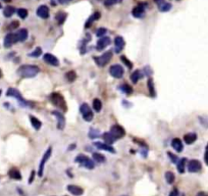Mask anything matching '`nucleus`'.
Returning a JSON list of instances; mask_svg holds the SVG:
<instances>
[{
    "instance_id": "obj_1",
    "label": "nucleus",
    "mask_w": 208,
    "mask_h": 196,
    "mask_svg": "<svg viewBox=\"0 0 208 196\" xmlns=\"http://www.w3.org/2000/svg\"><path fill=\"white\" fill-rule=\"evenodd\" d=\"M40 69L37 66H32V64H25V66H19L17 69V74L22 78H34L39 74Z\"/></svg>"
},
{
    "instance_id": "obj_2",
    "label": "nucleus",
    "mask_w": 208,
    "mask_h": 196,
    "mask_svg": "<svg viewBox=\"0 0 208 196\" xmlns=\"http://www.w3.org/2000/svg\"><path fill=\"white\" fill-rule=\"evenodd\" d=\"M50 101L53 105H55L56 107H58L59 110L66 111L68 110V106H66V102L64 100L63 96L59 93H52L50 95Z\"/></svg>"
},
{
    "instance_id": "obj_3",
    "label": "nucleus",
    "mask_w": 208,
    "mask_h": 196,
    "mask_svg": "<svg viewBox=\"0 0 208 196\" xmlns=\"http://www.w3.org/2000/svg\"><path fill=\"white\" fill-rule=\"evenodd\" d=\"M76 162L79 163V165H83V167H85L86 168H88V170H92V168H94V167H95V163H94V162L92 159H90L89 157H87V156L83 155V154H80L78 155L76 157Z\"/></svg>"
},
{
    "instance_id": "obj_4",
    "label": "nucleus",
    "mask_w": 208,
    "mask_h": 196,
    "mask_svg": "<svg viewBox=\"0 0 208 196\" xmlns=\"http://www.w3.org/2000/svg\"><path fill=\"white\" fill-rule=\"evenodd\" d=\"M112 58V51H106L104 52L101 56H98V57H95L94 60L95 63L98 64L99 66H104L105 64H107Z\"/></svg>"
},
{
    "instance_id": "obj_5",
    "label": "nucleus",
    "mask_w": 208,
    "mask_h": 196,
    "mask_svg": "<svg viewBox=\"0 0 208 196\" xmlns=\"http://www.w3.org/2000/svg\"><path fill=\"white\" fill-rule=\"evenodd\" d=\"M80 111H81L82 116H83V118L86 121H91L93 120V116H94L93 111L87 103L82 104L81 107H80Z\"/></svg>"
},
{
    "instance_id": "obj_6",
    "label": "nucleus",
    "mask_w": 208,
    "mask_h": 196,
    "mask_svg": "<svg viewBox=\"0 0 208 196\" xmlns=\"http://www.w3.org/2000/svg\"><path fill=\"white\" fill-rule=\"evenodd\" d=\"M51 153H52V148H51V147H49L48 149L46 150V152L44 153L43 157H42V159H41V162H40V165H39V172H38L39 177H42V176H43L44 167H45L47 160H48L49 158H50Z\"/></svg>"
},
{
    "instance_id": "obj_7",
    "label": "nucleus",
    "mask_w": 208,
    "mask_h": 196,
    "mask_svg": "<svg viewBox=\"0 0 208 196\" xmlns=\"http://www.w3.org/2000/svg\"><path fill=\"white\" fill-rule=\"evenodd\" d=\"M109 73L113 78L120 79L123 76V74H125V71H123V66H120V64H113V66H110Z\"/></svg>"
},
{
    "instance_id": "obj_8",
    "label": "nucleus",
    "mask_w": 208,
    "mask_h": 196,
    "mask_svg": "<svg viewBox=\"0 0 208 196\" xmlns=\"http://www.w3.org/2000/svg\"><path fill=\"white\" fill-rule=\"evenodd\" d=\"M6 95L7 96H12V97L16 98L17 101H19V103L23 104V105H27V101L25 100L24 97L22 96V94L19 93V91L17 89H14V88H9L6 92Z\"/></svg>"
},
{
    "instance_id": "obj_9",
    "label": "nucleus",
    "mask_w": 208,
    "mask_h": 196,
    "mask_svg": "<svg viewBox=\"0 0 208 196\" xmlns=\"http://www.w3.org/2000/svg\"><path fill=\"white\" fill-rule=\"evenodd\" d=\"M110 133L112 134L113 137H115L116 139L118 138H123V136L126 135V131L120 125H113L111 126L110 128Z\"/></svg>"
},
{
    "instance_id": "obj_10",
    "label": "nucleus",
    "mask_w": 208,
    "mask_h": 196,
    "mask_svg": "<svg viewBox=\"0 0 208 196\" xmlns=\"http://www.w3.org/2000/svg\"><path fill=\"white\" fill-rule=\"evenodd\" d=\"M201 168H202L201 162L197 159H192L188 163V170H189L190 173H198L201 171Z\"/></svg>"
},
{
    "instance_id": "obj_11",
    "label": "nucleus",
    "mask_w": 208,
    "mask_h": 196,
    "mask_svg": "<svg viewBox=\"0 0 208 196\" xmlns=\"http://www.w3.org/2000/svg\"><path fill=\"white\" fill-rule=\"evenodd\" d=\"M154 2L156 3V5L158 6L159 11H161V12L169 11L172 7V4H170L169 2H166L165 0H154Z\"/></svg>"
},
{
    "instance_id": "obj_12",
    "label": "nucleus",
    "mask_w": 208,
    "mask_h": 196,
    "mask_svg": "<svg viewBox=\"0 0 208 196\" xmlns=\"http://www.w3.org/2000/svg\"><path fill=\"white\" fill-rule=\"evenodd\" d=\"M44 61H45L46 63L50 64V66H59V60L57 59V57H55V56L53 55V54L51 53H46L44 54Z\"/></svg>"
},
{
    "instance_id": "obj_13",
    "label": "nucleus",
    "mask_w": 208,
    "mask_h": 196,
    "mask_svg": "<svg viewBox=\"0 0 208 196\" xmlns=\"http://www.w3.org/2000/svg\"><path fill=\"white\" fill-rule=\"evenodd\" d=\"M52 115L57 118V128L59 129V130H63L64 126H65V118H64L63 115L61 113H59V111H56V110L52 111Z\"/></svg>"
},
{
    "instance_id": "obj_14",
    "label": "nucleus",
    "mask_w": 208,
    "mask_h": 196,
    "mask_svg": "<svg viewBox=\"0 0 208 196\" xmlns=\"http://www.w3.org/2000/svg\"><path fill=\"white\" fill-rule=\"evenodd\" d=\"M16 42H17V40H16V34L9 33V34H7L5 36V38H4L3 45H4L5 48H9V47H11L14 43H16Z\"/></svg>"
},
{
    "instance_id": "obj_15",
    "label": "nucleus",
    "mask_w": 208,
    "mask_h": 196,
    "mask_svg": "<svg viewBox=\"0 0 208 196\" xmlns=\"http://www.w3.org/2000/svg\"><path fill=\"white\" fill-rule=\"evenodd\" d=\"M110 43H111V39L109 37H102V38H100L97 41L96 48H97V50H103V49L106 48Z\"/></svg>"
},
{
    "instance_id": "obj_16",
    "label": "nucleus",
    "mask_w": 208,
    "mask_h": 196,
    "mask_svg": "<svg viewBox=\"0 0 208 196\" xmlns=\"http://www.w3.org/2000/svg\"><path fill=\"white\" fill-rule=\"evenodd\" d=\"M68 191L71 194H73L75 196H80L84 193L83 188H81L80 186H77V185H68Z\"/></svg>"
},
{
    "instance_id": "obj_17",
    "label": "nucleus",
    "mask_w": 208,
    "mask_h": 196,
    "mask_svg": "<svg viewBox=\"0 0 208 196\" xmlns=\"http://www.w3.org/2000/svg\"><path fill=\"white\" fill-rule=\"evenodd\" d=\"M37 16L41 19H48L49 17V8L46 5H41L37 9Z\"/></svg>"
},
{
    "instance_id": "obj_18",
    "label": "nucleus",
    "mask_w": 208,
    "mask_h": 196,
    "mask_svg": "<svg viewBox=\"0 0 208 196\" xmlns=\"http://www.w3.org/2000/svg\"><path fill=\"white\" fill-rule=\"evenodd\" d=\"M28 30L27 29H21L19 30V32L16 33V37L17 42H24L28 39Z\"/></svg>"
},
{
    "instance_id": "obj_19",
    "label": "nucleus",
    "mask_w": 208,
    "mask_h": 196,
    "mask_svg": "<svg viewBox=\"0 0 208 196\" xmlns=\"http://www.w3.org/2000/svg\"><path fill=\"white\" fill-rule=\"evenodd\" d=\"M125 40H123V37L120 36H117L115 37L114 39V45H115V52H120L121 50H123V48L125 47Z\"/></svg>"
},
{
    "instance_id": "obj_20",
    "label": "nucleus",
    "mask_w": 208,
    "mask_h": 196,
    "mask_svg": "<svg viewBox=\"0 0 208 196\" xmlns=\"http://www.w3.org/2000/svg\"><path fill=\"white\" fill-rule=\"evenodd\" d=\"M144 13H145V9L142 5H138V6L134 7V9L132 11V14L135 17H137V19H142V17L144 16Z\"/></svg>"
},
{
    "instance_id": "obj_21",
    "label": "nucleus",
    "mask_w": 208,
    "mask_h": 196,
    "mask_svg": "<svg viewBox=\"0 0 208 196\" xmlns=\"http://www.w3.org/2000/svg\"><path fill=\"white\" fill-rule=\"evenodd\" d=\"M94 145L101 150H105V151H108V152H111V153H115V150L113 149V147H111L109 144H106V143H102V142H95L94 143Z\"/></svg>"
},
{
    "instance_id": "obj_22",
    "label": "nucleus",
    "mask_w": 208,
    "mask_h": 196,
    "mask_svg": "<svg viewBox=\"0 0 208 196\" xmlns=\"http://www.w3.org/2000/svg\"><path fill=\"white\" fill-rule=\"evenodd\" d=\"M172 146L177 152H182L183 149H184V145H183L182 141L179 138H175L172 141Z\"/></svg>"
},
{
    "instance_id": "obj_23",
    "label": "nucleus",
    "mask_w": 208,
    "mask_h": 196,
    "mask_svg": "<svg viewBox=\"0 0 208 196\" xmlns=\"http://www.w3.org/2000/svg\"><path fill=\"white\" fill-rule=\"evenodd\" d=\"M197 139V135L195 133H189V134H186L184 136V141L186 142V144H193V143L196 141Z\"/></svg>"
},
{
    "instance_id": "obj_24",
    "label": "nucleus",
    "mask_w": 208,
    "mask_h": 196,
    "mask_svg": "<svg viewBox=\"0 0 208 196\" xmlns=\"http://www.w3.org/2000/svg\"><path fill=\"white\" fill-rule=\"evenodd\" d=\"M100 12H95V13L93 14V16H90V19H88V21L86 22V25H85V28H89V27H91V25H92L94 22L97 21V19L100 17Z\"/></svg>"
},
{
    "instance_id": "obj_25",
    "label": "nucleus",
    "mask_w": 208,
    "mask_h": 196,
    "mask_svg": "<svg viewBox=\"0 0 208 196\" xmlns=\"http://www.w3.org/2000/svg\"><path fill=\"white\" fill-rule=\"evenodd\" d=\"M103 139L104 141L106 142V144H112V143H114L116 141V138L113 137L112 134L111 133H104L103 134Z\"/></svg>"
},
{
    "instance_id": "obj_26",
    "label": "nucleus",
    "mask_w": 208,
    "mask_h": 196,
    "mask_svg": "<svg viewBox=\"0 0 208 196\" xmlns=\"http://www.w3.org/2000/svg\"><path fill=\"white\" fill-rule=\"evenodd\" d=\"M8 176L11 178V179H14V180H21L22 179L21 173H19V171L16 170V168H12V170L9 171Z\"/></svg>"
},
{
    "instance_id": "obj_27",
    "label": "nucleus",
    "mask_w": 208,
    "mask_h": 196,
    "mask_svg": "<svg viewBox=\"0 0 208 196\" xmlns=\"http://www.w3.org/2000/svg\"><path fill=\"white\" fill-rule=\"evenodd\" d=\"M141 78H142V72L141 71H135L132 74V76H131V80H132L134 84H137Z\"/></svg>"
},
{
    "instance_id": "obj_28",
    "label": "nucleus",
    "mask_w": 208,
    "mask_h": 196,
    "mask_svg": "<svg viewBox=\"0 0 208 196\" xmlns=\"http://www.w3.org/2000/svg\"><path fill=\"white\" fill-rule=\"evenodd\" d=\"M30 121H31V124H32V126L34 127L35 130H39V129L41 128V121L38 120L37 118H35V116H30Z\"/></svg>"
},
{
    "instance_id": "obj_29",
    "label": "nucleus",
    "mask_w": 208,
    "mask_h": 196,
    "mask_svg": "<svg viewBox=\"0 0 208 196\" xmlns=\"http://www.w3.org/2000/svg\"><path fill=\"white\" fill-rule=\"evenodd\" d=\"M186 162H187V159L186 158H181V159L177 163V168H178V171L181 173V174H183V173H185V165H186Z\"/></svg>"
},
{
    "instance_id": "obj_30",
    "label": "nucleus",
    "mask_w": 208,
    "mask_h": 196,
    "mask_svg": "<svg viewBox=\"0 0 208 196\" xmlns=\"http://www.w3.org/2000/svg\"><path fill=\"white\" fill-rule=\"evenodd\" d=\"M93 108H94V110H95L96 113L101 111V110H102V102H101L100 99H98V98L94 99V100H93Z\"/></svg>"
},
{
    "instance_id": "obj_31",
    "label": "nucleus",
    "mask_w": 208,
    "mask_h": 196,
    "mask_svg": "<svg viewBox=\"0 0 208 196\" xmlns=\"http://www.w3.org/2000/svg\"><path fill=\"white\" fill-rule=\"evenodd\" d=\"M65 79L69 82V83H73V82H75L77 80V74H76V72H74V71L68 72V73L65 74Z\"/></svg>"
},
{
    "instance_id": "obj_32",
    "label": "nucleus",
    "mask_w": 208,
    "mask_h": 196,
    "mask_svg": "<svg viewBox=\"0 0 208 196\" xmlns=\"http://www.w3.org/2000/svg\"><path fill=\"white\" fill-rule=\"evenodd\" d=\"M66 16H68V14L62 11L58 12V13L56 14L55 19H56V21H57L58 25H62L64 23V21H65V19H66Z\"/></svg>"
},
{
    "instance_id": "obj_33",
    "label": "nucleus",
    "mask_w": 208,
    "mask_h": 196,
    "mask_svg": "<svg viewBox=\"0 0 208 196\" xmlns=\"http://www.w3.org/2000/svg\"><path fill=\"white\" fill-rule=\"evenodd\" d=\"M14 11H16V8L12 6H6L5 8H4L3 10V14L5 17H10L12 14L14 13Z\"/></svg>"
},
{
    "instance_id": "obj_34",
    "label": "nucleus",
    "mask_w": 208,
    "mask_h": 196,
    "mask_svg": "<svg viewBox=\"0 0 208 196\" xmlns=\"http://www.w3.org/2000/svg\"><path fill=\"white\" fill-rule=\"evenodd\" d=\"M120 89L121 91H123V93H126L127 95H130V94L133 93V88L131 87L129 84H123V85H121L120 87Z\"/></svg>"
},
{
    "instance_id": "obj_35",
    "label": "nucleus",
    "mask_w": 208,
    "mask_h": 196,
    "mask_svg": "<svg viewBox=\"0 0 208 196\" xmlns=\"http://www.w3.org/2000/svg\"><path fill=\"white\" fill-rule=\"evenodd\" d=\"M175 174H173L172 172H166L165 173V180H166V182L168 183V184H172L173 182H175Z\"/></svg>"
},
{
    "instance_id": "obj_36",
    "label": "nucleus",
    "mask_w": 208,
    "mask_h": 196,
    "mask_svg": "<svg viewBox=\"0 0 208 196\" xmlns=\"http://www.w3.org/2000/svg\"><path fill=\"white\" fill-rule=\"evenodd\" d=\"M93 158L96 162H99V163L105 162V156L102 155L101 153H96V152L93 153Z\"/></svg>"
},
{
    "instance_id": "obj_37",
    "label": "nucleus",
    "mask_w": 208,
    "mask_h": 196,
    "mask_svg": "<svg viewBox=\"0 0 208 196\" xmlns=\"http://www.w3.org/2000/svg\"><path fill=\"white\" fill-rule=\"evenodd\" d=\"M148 88H149L150 95L152 96V97H154L155 96V89H154V84H153L152 79H149V80H148Z\"/></svg>"
},
{
    "instance_id": "obj_38",
    "label": "nucleus",
    "mask_w": 208,
    "mask_h": 196,
    "mask_svg": "<svg viewBox=\"0 0 208 196\" xmlns=\"http://www.w3.org/2000/svg\"><path fill=\"white\" fill-rule=\"evenodd\" d=\"M42 54V49L40 48V47H37L36 49L33 51V52H31V53L29 54L31 57H39Z\"/></svg>"
},
{
    "instance_id": "obj_39",
    "label": "nucleus",
    "mask_w": 208,
    "mask_h": 196,
    "mask_svg": "<svg viewBox=\"0 0 208 196\" xmlns=\"http://www.w3.org/2000/svg\"><path fill=\"white\" fill-rule=\"evenodd\" d=\"M17 14H19V16L21 17V19H25L28 16V10H27L26 8H19V10H17Z\"/></svg>"
},
{
    "instance_id": "obj_40",
    "label": "nucleus",
    "mask_w": 208,
    "mask_h": 196,
    "mask_svg": "<svg viewBox=\"0 0 208 196\" xmlns=\"http://www.w3.org/2000/svg\"><path fill=\"white\" fill-rule=\"evenodd\" d=\"M120 60L123 61V63H125L126 66H127L128 68L130 69H133V63H132V61H131V60H129V59H128L127 57H126L125 55L120 56Z\"/></svg>"
},
{
    "instance_id": "obj_41",
    "label": "nucleus",
    "mask_w": 208,
    "mask_h": 196,
    "mask_svg": "<svg viewBox=\"0 0 208 196\" xmlns=\"http://www.w3.org/2000/svg\"><path fill=\"white\" fill-rule=\"evenodd\" d=\"M106 32H107V30L105 28H99L97 31H96V36L102 38V37H104V35L106 34Z\"/></svg>"
},
{
    "instance_id": "obj_42",
    "label": "nucleus",
    "mask_w": 208,
    "mask_h": 196,
    "mask_svg": "<svg viewBox=\"0 0 208 196\" xmlns=\"http://www.w3.org/2000/svg\"><path fill=\"white\" fill-rule=\"evenodd\" d=\"M120 1H121V0H105V1H104V3H105V5L110 6V5L115 4V3H118Z\"/></svg>"
},
{
    "instance_id": "obj_43",
    "label": "nucleus",
    "mask_w": 208,
    "mask_h": 196,
    "mask_svg": "<svg viewBox=\"0 0 208 196\" xmlns=\"http://www.w3.org/2000/svg\"><path fill=\"white\" fill-rule=\"evenodd\" d=\"M19 26V22H17V21H13V22H11V23H10V26L8 27V29L9 30H13V29H16Z\"/></svg>"
},
{
    "instance_id": "obj_44",
    "label": "nucleus",
    "mask_w": 208,
    "mask_h": 196,
    "mask_svg": "<svg viewBox=\"0 0 208 196\" xmlns=\"http://www.w3.org/2000/svg\"><path fill=\"white\" fill-rule=\"evenodd\" d=\"M89 135H90L91 138H95V137H98V136H99V132H98V131L91 130V131H90V134H89Z\"/></svg>"
},
{
    "instance_id": "obj_45",
    "label": "nucleus",
    "mask_w": 208,
    "mask_h": 196,
    "mask_svg": "<svg viewBox=\"0 0 208 196\" xmlns=\"http://www.w3.org/2000/svg\"><path fill=\"white\" fill-rule=\"evenodd\" d=\"M167 155H168V157L172 158V160L173 162H178V157L175 154H172V152H167Z\"/></svg>"
},
{
    "instance_id": "obj_46",
    "label": "nucleus",
    "mask_w": 208,
    "mask_h": 196,
    "mask_svg": "<svg viewBox=\"0 0 208 196\" xmlns=\"http://www.w3.org/2000/svg\"><path fill=\"white\" fill-rule=\"evenodd\" d=\"M178 195H179V190H178L177 188H175V189L169 193V196H178Z\"/></svg>"
},
{
    "instance_id": "obj_47",
    "label": "nucleus",
    "mask_w": 208,
    "mask_h": 196,
    "mask_svg": "<svg viewBox=\"0 0 208 196\" xmlns=\"http://www.w3.org/2000/svg\"><path fill=\"white\" fill-rule=\"evenodd\" d=\"M34 177H35V172H34V171H32L31 176H30V179H29V184H31V183H33V181H34Z\"/></svg>"
},
{
    "instance_id": "obj_48",
    "label": "nucleus",
    "mask_w": 208,
    "mask_h": 196,
    "mask_svg": "<svg viewBox=\"0 0 208 196\" xmlns=\"http://www.w3.org/2000/svg\"><path fill=\"white\" fill-rule=\"evenodd\" d=\"M204 159H205V162L208 165V144L206 146V150H205V156H204Z\"/></svg>"
},
{
    "instance_id": "obj_49",
    "label": "nucleus",
    "mask_w": 208,
    "mask_h": 196,
    "mask_svg": "<svg viewBox=\"0 0 208 196\" xmlns=\"http://www.w3.org/2000/svg\"><path fill=\"white\" fill-rule=\"evenodd\" d=\"M69 1H71V0H59V2L62 4H65V3H68Z\"/></svg>"
},
{
    "instance_id": "obj_50",
    "label": "nucleus",
    "mask_w": 208,
    "mask_h": 196,
    "mask_svg": "<svg viewBox=\"0 0 208 196\" xmlns=\"http://www.w3.org/2000/svg\"><path fill=\"white\" fill-rule=\"evenodd\" d=\"M197 196H206L205 195V193H203V192H200V193H198Z\"/></svg>"
},
{
    "instance_id": "obj_51",
    "label": "nucleus",
    "mask_w": 208,
    "mask_h": 196,
    "mask_svg": "<svg viewBox=\"0 0 208 196\" xmlns=\"http://www.w3.org/2000/svg\"><path fill=\"white\" fill-rule=\"evenodd\" d=\"M3 1H5V2H11V0H3Z\"/></svg>"
},
{
    "instance_id": "obj_52",
    "label": "nucleus",
    "mask_w": 208,
    "mask_h": 196,
    "mask_svg": "<svg viewBox=\"0 0 208 196\" xmlns=\"http://www.w3.org/2000/svg\"><path fill=\"white\" fill-rule=\"evenodd\" d=\"M2 77V72H1V69H0V78Z\"/></svg>"
},
{
    "instance_id": "obj_53",
    "label": "nucleus",
    "mask_w": 208,
    "mask_h": 196,
    "mask_svg": "<svg viewBox=\"0 0 208 196\" xmlns=\"http://www.w3.org/2000/svg\"><path fill=\"white\" fill-rule=\"evenodd\" d=\"M1 7H2V5H1V3H0V8H1Z\"/></svg>"
},
{
    "instance_id": "obj_54",
    "label": "nucleus",
    "mask_w": 208,
    "mask_h": 196,
    "mask_svg": "<svg viewBox=\"0 0 208 196\" xmlns=\"http://www.w3.org/2000/svg\"><path fill=\"white\" fill-rule=\"evenodd\" d=\"M0 95H1V90H0Z\"/></svg>"
},
{
    "instance_id": "obj_55",
    "label": "nucleus",
    "mask_w": 208,
    "mask_h": 196,
    "mask_svg": "<svg viewBox=\"0 0 208 196\" xmlns=\"http://www.w3.org/2000/svg\"><path fill=\"white\" fill-rule=\"evenodd\" d=\"M123 196H125V195H123Z\"/></svg>"
}]
</instances>
